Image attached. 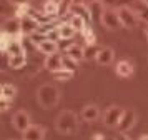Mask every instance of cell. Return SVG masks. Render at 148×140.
I'll return each mask as SVG.
<instances>
[{
    "instance_id": "6da1fadb",
    "label": "cell",
    "mask_w": 148,
    "mask_h": 140,
    "mask_svg": "<svg viewBox=\"0 0 148 140\" xmlns=\"http://www.w3.org/2000/svg\"><path fill=\"white\" fill-rule=\"evenodd\" d=\"M57 130L63 135H73L78 128V119L72 110H63V112L57 117Z\"/></svg>"
},
{
    "instance_id": "7a4b0ae2",
    "label": "cell",
    "mask_w": 148,
    "mask_h": 140,
    "mask_svg": "<svg viewBox=\"0 0 148 140\" xmlns=\"http://www.w3.org/2000/svg\"><path fill=\"white\" fill-rule=\"evenodd\" d=\"M58 99H60V93H58V88L50 83H45L42 85L38 90H37V100L43 108H52L58 103Z\"/></svg>"
},
{
    "instance_id": "3957f363",
    "label": "cell",
    "mask_w": 148,
    "mask_h": 140,
    "mask_svg": "<svg viewBox=\"0 0 148 140\" xmlns=\"http://www.w3.org/2000/svg\"><path fill=\"white\" fill-rule=\"evenodd\" d=\"M101 25L108 28V30H118L121 27V20H120V15H118V10H115V8H105V12L101 15Z\"/></svg>"
},
{
    "instance_id": "277c9868",
    "label": "cell",
    "mask_w": 148,
    "mask_h": 140,
    "mask_svg": "<svg viewBox=\"0 0 148 140\" xmlns=\"http://www.w3.org/2000/svg\"><path fill=\"white\" fill-rule=\"evenodd\" d=\"M118 15H120V20H121V27H125V28H135L138 20H140L136 12L132 7H120Z\"/></svg>"
},
{
    "instance_id": "5b68a950",
    "label": "cell",
    "mask_w": 148,
    "mask_h": 140,
    "mask_svg": "<svg viewBox=\"0 0 148 140\" xmlns=\"http://www.w3.org/2000/svg\"><path fill=\"white\" fill-rule=\"evenodd\" d=\"M121 115H123V108H120V107H116V105L108 107L107 110H105V113H103V123L107 127H110V128H113V127L118 125Z\"/></svg>"
},
{
    "instance_id": "8992f818",
    "label": "cell",
    "mask_w": 148,
    "mask_h": 140,
    "mask_svg": "<svg viewBox=\"0 0 148 140\" xmlns=\"http://www.w3.org/2000/svg\"><path fill=\"white\" fill-rule=\"evenodd\" d=\"M135 122H136V112L133 108H127V110H123V115H121L116 128H118V132H128L133 128Z\"/></svg>"
},
{
    "instance_id": "52a82bcc",
    "label": "cell",
    "mask_w": 148,
    "mask_h": 140,
    "mask_svg": "<svg viewBox=\"0 0 148 140\" xmlns=\"http://www.w3.org/2000/svg\"><path fill=\"white\" fill-rule=\"evenodd\" d=\"M12 123H14L15 130H18V132L23 133L28 127L32 125V120H30L28 112H25V110H18V112L14 113V117H12Z\"/></svg>"
},
{
    "instance_id": "ba28073f",
    "label": "cell",
    "mask_w": 148,
    "mask_h": 140,
    "mask_svg": "<svg viewBox=\"0 0 148 140\" xmlns=\"http://www.w3.org/2000/svg\"><path fill=\"white\" fill-rule=\"evenodd\" d=\"M2 32L8 33L12 37H17L22 33V22H20V17H8V19L3 20L2 23Z\"/></svg>"
},
{
    "instance_id": "9c48e42d",
    "label": "cell",
    "mask_w": 148,
    "mask_h": 140,
    "mask_svg": "<svg viewBox=\"0 0 148 140\" xmlns=\"http://www.w3.org/2000/svg\"><path fill=\"white\" fill-rule=\"evenodd\" d=\"M70 13L80 15L82 19H85L87 23L93 22V19H92V12H90V7H88V3H85V2H75L73 5H72V8H70Z\"/></svg>"
},
{
    "instance_id": "30bf717a",
    "label": "cell",
    "mask_w": 148,
    "mask_h": 140,
    "mask_svg": "<svg viewBox=\"0 0 148 140\" xmlns=\"http://www.w3.org/2000/svg\"><path fill=\"white\" fill-rule=\"evenodd\" d=\"M20 22H22V33L27 35V37H30L32 33H35L38 30V27H40V23L32 15H23L20 19Z\"/></svg>"
},
{
    "instance_id": "8fae6325",
    "label": "cell",
    "mask_w": 148,
    "mask_h": 140,
    "mask_svg": "<svg viewBox=\"0 0 148 140\" xmlns=\"http://www.w3.org/2000/svg\"><path fill=\"white\" fill-rule=\"evenodd\" d=\"M23 140H43L45 139V128L42 125H30L22 135Z\"/></svg>"
},
{
    "instance_id": "7c38bea8",
    "label": "cell",
    "mask_w": 148,
    "mask_h": 140,
    "mask_svg": "<svg viewBox=\"0 0 148 140\" xmlns=\"http://www.w3.org/2000/svg\"><path fill=\"white\" fill-rule=\"evenodd\" d=\"M113 57H115V52L113 48H110V47H101L98 53H97V63H100V65H110L112 62H113Z\"/></svg>"
},
{
    "instance_id": "4fadbf2b",
    "label": "cell",
    "mask_w": 148,
    "mask_h": 140,
    "mask_svg": "<svg viewBox=\"0 0 148 140\" xmlns=\"http://www.w3.org/2000/svg\"><path fill=\"white\" fill-rule=\"evenodd\" d=\"M115 72L118 77H123V79H128V77H132L135 72L133 68V63L132 62H128V60H120L116 65H115Z\"/></svg>"
},
{
    "instance_id": "5bb4252c",
    "label": "cell",
    "mask_w": 148,
    "mask_h": 140,
    "mask_svg": "<svg viewBox=\"0 0 148 140\" xmlns=\"http://www.w3.org/2000/svg\"><path fill=\"white\" fill-rule=\"evenodd\" d=\"M45 68L50 70V72H55L58 68H63V57L60 53H52V55H47L45 59Z\"/></svg>"
},
{
    "instance_id": "9a60e30c",
    "label": "cell",
    "mask_w": 148,
    "mask_h": 140,
    "mask_svg": "<svg viewBox=\"0 0 148 140\" xmlns=\"http://www.w3.org/2000/svg\"><path fill=\"white\" fill-rule=\"evenodd\" d=\"M100 117V108L97 105H85L82 108V119L85 122H95Z\"/></svg>"
},
{
    "instance_id": "2e32d148",
    "label": "cell",
    "mask_w": 148,
    "mask_h": 140,
    "mask_svg": "<svg viewBox=\"0 0 148 140\" xmlns=\"http://www.w3.org/2000/svg\"><path fill=\"white\" fill-rule=\"evenodd\" d=\"M65 55L75 59L77 62H80V60H85V48L80 47V45H77V43H70V45L65 48Z\"/></svg>"
},
{
    "instance_id": "e0dca14e",
    "label": "cell",
    "mask_w": 148,
    "mask_h": 140,
    "mask_svg": "<svg viewBox=\"0 0 148 140\" xmlns=\"http://www.w3.org/2000/svg\"><path fill=\"white\" fill-rule=\"evenodd\" d=\"M88 7H90V12H92V19L97 20V22H101V15H103L105 8H107L105 3L101 0H95V2H90Z\"/></svg>"
},
{
    "instance_id": "ac0fdd59",
    "label": "cell",
    "mask_w": 148,
    "mask_h": 140,
    "mask_svg": "<svg viewBox=\"0 0 148 140\" xmlns=\"http://www.w3.org/2000/svg\"><path fill=\"white\" fill-rule=\"evenodd\" d=\"M57 30H58V35H60V40H70L73 37L75 33V28L70 25V22H63V23H58L57 27Z\"/></svg>"
},
{
    "instance_id": "d6986e66",
    "label": "cell",
    "mask_w": 148,
    "mask_h": 140,
    "mask_svg": "<svg viewBox=\"0 0 148 140\" xmlns=\"http://www.w3.org/2000/svg\"><path fill=\"white\" fill-rule=\"evenodd\" d=\"M27 63V52L17 53V55H8V67L10 68H22Z\"/></svg>"
},
{
    "instance_id": "ffe728a7",
    "label": "cell",
    "mask_w": 148,
    "mask_h": 140,
    "mask_svg": "<svg viewBox=\"0 0 148 140\" xmlns=\"http://www.w3.org/2000/svg\"><path fill=\"white\" fill-rule=\"evenodd\" d=\"M37 48H38V52L45 53V55H52V53H57V50H58V43H57L55 40L47 39V40H43Z\"/></svg>"
},
{
    "instance_id": "44dd1931",
    "label": "cell",
    "mask_w": 148,
    "mask_h": 140,
    "mask_svg": "<svg viewBox=\"0 0 148 140\" xmlns=\"http://www.w3.org/2000/svg\"><path fill=\"white\" fill-rule=\"evenodd\" d=\"M15 95H17V88H15V85L7 83V82L0 85V99H7V100H12V102H14Z\"/></svg>"
},
{
    "instance_id": "7402d4cb",
    "label": "cell",
    "mask_w": 148,
    "mask_h": 140,
    "mask_svg": "<svg viewBox=\"0 0 148 140\" xmlns=\"http://www.w3.org/2000/svg\"><path fill=\"white\" fill-rule=\"evenodd\" d=\"M132 8L136 12L138 19L143 20L145 23H148V3L147 2H143V0H141V2H135Z\"/></svg>"
},
{
    "instance_id": "603a6c76",
    "label": "cell",
    "mask_w": 148,
    "mask_h": 140,
    "mask_svg": "<svg viewBox=\"0 0 148 140\" xmlns=\"http://www.w3.org/2000/svg\"><path fill=\"white\" fill-rule=\"evenodd\" d=\"M42 10L45 13H48V15H52V17H58V13H60V2L58 0H45Z\"/></svg>"
},
{
    "instance_id": "cb8c5ba5",
    "label": "cell",
    "mask_w": 148,
    "mask_h": 140,
    "mask_svg": "<svg viewBox=\"0 0 148 140\" xmlns=\"http://www.w3.org/2000/svg\"><path fill=\"white\" fill-rule=\"evenodd\" d=\"M70 25L75 28V32H83L85 30V27H87V22H85V19H82L80 15H75V13H72V17H70Z\"/></svg>"
},
{
    "instance_id": "d4e9b609",
    "label": "cell",
    "mask_w": 148,
    "mask_h": 140,
    "mask_svg": "<svg viewBox=\"0 0 148 140\" xmlns=\"http://www.w3.org/2000/svg\"><path fill=\"white\" fill-rule=\"evenodd\" d=\"M73 73L75 72L67 70V68H58V70L52 72V77H53L57 82H67V80H70L72 77H73Z\"/></svg>"
},
{
    "instance_id": "484cf974",
    "label": "cell",
    "mask_w": 148,
    "mask_h": 140,
    "mask_svg": "<svg viewBox=\"0 0 148 140\" xmlns=\"http://www.w3.org/2000/svg\"><path fill=\"white\" fill-rule=\"evenodd\" d=\"M82 35H83V40L87 42V45H95L97 43V37H95V32L92 30V27H85V30L82 32Z\"/></svg>"
},
{
    "instance_id": "4316f807",
    "label": "cell",
    "mask_w": 148,
    "mask_h": 140,
    "mask_svg": "<svg viewBox=\"0 0 148 140\" xmlns=\"http://www.w3.org/2000/svg\"><path fill=\"white\" fill-rule=\"evenodd\" d=\"M63 68H67V70H72V72H77V68H78V62L72 57H68L65 55L63 57Z\"/></svg>"
},
{
    "instance_id": "83f0119b",
    "label": "cell",
    "mask_w": 148,
    "mask_h": 140,
    "mask_svg": "<svg viewBox=\"0 0 148 140\" xmlns=\"http://www.w3.org/2000/svg\"><path fill=\"white\" fill-rule=\"evenodd\" d=\"M12 39H14L12 35L2 32V40H0V48H2V53H7V48H8V45H10Z\"/></svg>"
},
{
    "instance_id": "f1b7e54d",
    "label": "cell",
    "mask_w": 148,
    "mask_h": 140,
    "mask_svg": "<svg viewBox=\"0 0 148 140\" xmlns=\"http://www.w3.org/2000/svg\"><path fill=\"white\" fill-rule=\"evenodd\" d=\"M98 47H97V43L95 45H87V48H85V60H90V59H95L97 57V53H98Z\"/></svg>"
},
{
    "instance_id": "f546056e",
    "label": "cell",
    "mask_w": 148,
    "mask_h": 140,
    "mask_svg": "<svg viewBox=\"0 0 148 140\" xmlns=\"http://www.w3.org/2000/svg\"><path fill=\"white\" fill-rule=\"evenodd\" d=\"M47 39H48L47 35H43V33H40V32H35V33H32V35H30V42H32L35 47H38L43 40H47Z\"/></svg>"
},
{
    "instance_id": "4dcf8cb0",
    "label": "cell",
    "mask_w": 148,
    "mask_h": 140,
    "mask_svg": "<svg viewBox=\"0 0 148 140\" xmlns=\"http://www.w3.org/2000/svg\"><path fill=\"white\" fill-rule=\"evenodd\" d=\"M30 13V5L25 3V5H17L15 7V17H23V15H28Z\"/></svg>"
},
{
    "instance_id": "1f68e13d",
    "label": "cell",
    "mask_w": 148,
    "mask_h": 140,
    "mask_svg": "<svg viewBox=\"0 0 148 140\" xmlns=\"http://www.w3.org/2000/svg\"><path fill=\"white\" fill-rule=\"evenodd\" d=\"M12 105V100H7V99H0V110L2 112H7L8 108Z\"/></svg>"
},
{
    "instance_id": "d6a6232c",
    "label": "cell",
    "mask_w": 148,
    "mask_h": 140,
    "mask_svg": "<svg viewBox=\"0 0 148 140\" xmlns=\"http://www.w3.org/2000/svg\"><path fill=\"white\" fill-rule=\"evenodd\" d=\"M8 2H10V3H12V5H25V3H28V2H30V0H8Z\"/></svg>"
},
{
    "instance_id": "836d02e7",
    "label": "cell",
    "mask_w": 148,
    "mask_h": 140,
    "mask_svg": "<svg viewBox=\"0 0 148 140\" xmlns=\"http://www.w3.org/2000/svg\"><path fill=\"white\" fill-rule=\"evenodd\" d=\"M115 140H130V139H128V135H125V132H120Z\"/></svg>"
},
{
    "instance_id": "e575fe53",
    "label": "cell",
    "mask_w": 148,
    "mask_h": 140,
    "mask_svg": "<svg viewBox=\"0 0 148 140\" xmlns=\"http://www.w3.org/2000/svg\"><path fill=\"white\" fill-rule=\"evenodd\" d=\"M90 140H105V137H103L101 133H93V135H92V139H90Z\"/></svg>"
},
{
    "instance_id": "d590c367",
    "label": "cell",
    "mask_w": 148,
    "mask_h": 140,
    "mask_svg": "<svg viewBox=\"0 0 148 140\" xmlns=\"http://www.w3.org/2000/svg\"><path fill=\"white\" fill-rule=\"evenodd\" d=\"M140 140H148V135H141Z\"/></svg>"
},
{
    "instance_id": "8d00e7d4",
    "label": "cell",
    "mask_w": 148,
    "mask_h": 140,
    "mask_svg": "<svg viewBox=\"0 0 148 140\" xmlns=\"http://www.w3.org/2000/svg\"><path fill=\"white\" fill-rule=\"evenodd\" d=\"M145 35H147V40H148V27L145 28Z\"/></svg>"
},
{
    "instance_id": "74e56055",
    "label": "cell",
    "mask_w": 148,
    "mask_h": 140,
    "mask_svg": "<svg viewBox=\"0 0 148 140\" xmlns=\"http://www.w3.org/2000/svg\"><path fill=\"white\" fill-rule=\"evenodd\" d=\"M85 2H87V3H90V2H95V0H85Z\"/></svg>"
},
{
    "instance_id": "f35d334b",
    "label": "cell",
    "mask_w": 148,
    "mask_h": 140,
    "mask_svg": "<svg viewBox=\"0 0 148 140\" xmlns=\"http://www.w3.org/2000/svg\"><path fill=\"white\" fill-rule=\"evenodd\" d=\"M143 2H147V3H148V0H143Z\"/></svg>"
}]
</instances>
